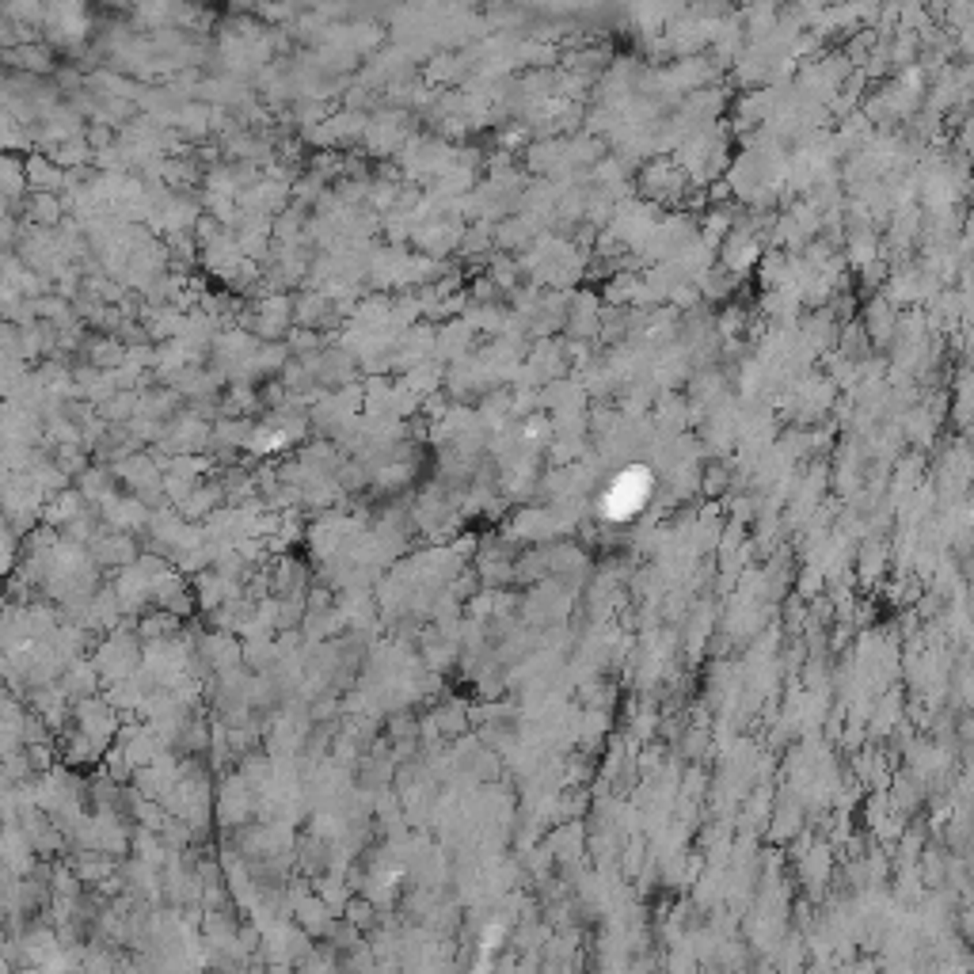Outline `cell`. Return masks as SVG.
Returning a JSON list of instances; mask_svg holds the SVG:
<instances>
[{"label":"cell","mask_w":974,"mask_h":974,"mask_svg":"<svg viewBox=\"0 0 974 974\" xmlns=\"http://www.w3.org/2000/svg\"><path fill=\"white\" fill-rule=\"evenodd\" d=\"M647 495H651V476H647V468H628V472H621L617 480H613V487L605 491V499H602L605 522H628L632 514H640V510H644Z\"/></svg>","instance_id":"6da1fadb"}]
</instances>
